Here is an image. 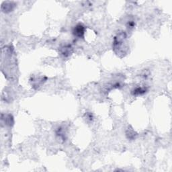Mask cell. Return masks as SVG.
<instances>
[{"label": "cell", "mask_w": 172, "mask_h": 172, "mask_svg": "<svg viewBox=\"0 0 172 172\" xmlns=\"http://www.w3.org/2000/svg\"><path fill=\"white\" fill-rule=\"evenodd\" d=\"M126 39H127V35H126L125 32H120L115 36L113 47H114V51L117 53L120 54L121 52L122 54L125 53V49L126 48L125 47V44Z\"/></svg>", "instance_id": "cell-1"}, {"label": "cell", "mask_w": 172, "mask_h": 172, "mask_svg": "<svg viewBox=\"0 0 172 172\" xmlns=\"http://www.w3.org/2000/svg\"><path fill=\"white\" fill-rule=\"evenodd\" d=\"M85 33V27L81 24H78L73 28V34L78 38H82Z\"/></svg>", "instance_id": "cell-2"}, {"label": "cell", "mask_w": 172, "mask_h": 172, "mask_svg": "<svg viewBox=\"0 0 172 172\" xmlns=\"http://www.w3.org/2000/svg\"><path fill=\"white\" fill-rule=\"evenodd\" d=\"M60 52L62 55L64 56H68L72 53V48L69 45H64L60 49Z\"/></svg>", "instance_id": "cell-3"}, {"label": "cell", "mask_w": 172, "mask_h": 172, "mask_svg": "<svg viewBox=\"0 0 172 172\" xmlns=\"http://www.w3.org/2000/svg\"><path fill=\"white\" fill-rule=\"evenodd\" d=\"M147 88H143V87H137V88H134L133 90L132 91V94L133 95H141L145 94L147 92Z\"/></svg>", "instance_id": "cell-4"}, {"label": "cell", "mask_w": 172, "mask_h": 172, "mask_svg": "<svg viewBox=\"0 0 172 172\" xmlns=\"http://www.w3.org/2000/svg\"><path fill=\"white\" fill-rule=\"evenodd\" d=\"M6 6H2L1 7V9L3 10V12H10L14 9V6L12 5V3H11V2H8V3H6Z\"/></svg>", "instance_id": "cell-5"}, {"label": "cell", "mask_w": 172, "mask_h": 172, "mask_svg": "<svg viewBox=\"0 0 172 172\" xmlns=\"http://www.w3.org/2000/svg\"><path fill=\"white\" fill-rule=\"evenodd\" d=\"M128 132H127V135L128 136V139H134V137H135L136 134H135V132L132 130V129H129V128H128Z\"/></svg>", "instance_id": "cell-6"}, {"label": "cell", "mask_w": 172, "mask_h": 172, "mask_svg": "<svg viewBox=\"0 0 172 172\" xmlns=\"http://www.w3.org/2000/svg\"><path fill=\"white\" fill-rule=\"evenodd\" d=\"M5 122H6V125H8L9 126H11V125H12V124L14 123L12 117H11L10 115H8V116L6 117V118L5 119Z\"/></svg>", "instance_id": "cell-7"}]
</instances>
